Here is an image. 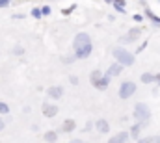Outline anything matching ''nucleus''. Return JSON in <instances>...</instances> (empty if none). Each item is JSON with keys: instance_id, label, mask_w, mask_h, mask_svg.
Here are the masks:
<instances>
[{"instance_id": "nucleus-1", "label": "nucleus", "mask_w": 160, "mask_h": 143, "mask_svg": "<svg viewBox=\"0 0 160 143\" xmlns=\"http://www.w3.org/2000/svg\"><path fill=\"white\" fill-rule=\"evenodd\" d=\"M114 58L119 62V65H132L134 63V58H132V54L128 52V50H125V48H114Z\"/></svg>"}, {"instance_id": "nucleus-2", "label": "nucleus", "mask_w": 160, "mask_h": 143, "mask_svg": "<svg viewBox=\"0 0 160 143\" xmlns=\"http://www.w3.org/2000/svg\"><path fill=\"white\" fill-rule=\"evenodd\" d=\"M89 80H91V84H93L95 87H99V89H106V87H108V84H110V76H104V78H102L99 71L91 72Z\"/></svg>"}, {"instance_id": "nucleus-3", "label": "nucleus", "mask_w": 160, "mask_h": 143, "mask_svg": "<svg viewBox=\"0 0 160 143\" xmlns=\"http://www.w3.org/2000/svg\"><path fill=\"white\" fill-rule=\"evenodd\" d=\"M134 117L138 119V121H149V117H151V111H149V108L145 106L143 102H140V104H136L134 108Z\"/></svg>"}, {"instance_id": "nucleus-4", "label": "nucleus", "mask_w": 160, "mask_h": 143, "mask_svg": "<svg viewBox=\"0 0 160 143\" xmlns=\"http://www.w3.org/2000/svg\"><path fill=\"white\" fill-rule=\"evenodd\" d=\"M134 91H136V84L134 82H123L119 87V97L121 99H128Z\"/></svg>"}, {"instance_id": "nucleus-5", "label": "nucleus", "mask_w": 160, "mask_h": 143, "mask_svg": "<svg viewBox=\"0 0 160 143\" xmlns=\"http://www.w3.org/2000/svg\"><path fill=\"white\" fill-rule=\"evenodd\" d=\"M75 54H77V58H80V60L88 58V56L91 54V43H88V45H84V47L75 48Z\"/></svg>"}, {"instance_id": "nucleus-6", "label": "nucleus", "mask_w": 160, "mask_h": 143, "mask_svg": "<svg viewBox=\"0 0 160 143\" xmlns=\"http://www.w3.org/2000/svg\"><path fill=\"white\" fill-rule=\"evenodd\" d=\"M88 43H91V41H89V36H88L86 32H80L78 36L75 37V43H73V45H75V48H78V47H84V45H88Z\"/></svg>"}, {"instance_id": "nucleus-7", "label": "nucleus", "mask_w": 160, "mask_h": 143, "mask_svg": "<svg viewBox=\"0 0 160 143\" xmlns=\"http://www.w3.org/2000/svg\"><path fill=\"white\" fill-rule=\"evenodd\" d=\"M140 34H142V30H140V28H136V30H130V32H128L125 37H121V43H130V41H134L136 37H140Z\"/></svg>"}, {"instance_id": "nucleus-8", "label": "nucleus", "mask_w": 160, "mask_h": 143, "mask_svg": "<svg viewBox=\"0 0 160 143\" xmlns=\"http://www.w3.org/2000/svg\"><path fill=\"white\" fill-rule=\"evenodd\" d=\"M58 113V108L54 104H43V115L45 117H54Z\"/></svg>"}, {"instance_id": "nucleus-9", "label": "nucleus", "mask_w": 160, "mask_h": 143, "mask_svg": "<svg viewBox=\"0 0 160 143\" xmlns=\"http://www.w3.org/2000/svg\"><path fill=\"white\" fill-rule=\"evenodd\" d=\"M95 126H97V130H99L101 134H106V132H110V125H108L104 119H99V121L95 123Z\"/></svg>"}, {"instance_id": "nucleus-10", "label": "nucleus", "mask_w": 160, "mask_h": 143, "mask_svg": "<svg viewBox=\"0 0 160 143\" xmlns=\"http://www.w3.org/2000/svg\"><path fill=\"white\" fill-rule=\"evenodd\" d=\"M127 140H128V134H127V132H119V134L112 136V138H110V141H108V143H125Z\"/></svg>"}, {"instance_id": "nucleus-11", "label": "nucleus", "mask_w": 160, "mask_h": 143, "mask_svg": "<svg viewBox=\"0 0 160 143\" xmlns=\"http://www.w3.org/2000/svg\"><path fill=\"white\" fill-rule=\"evenodd\" d=\"M62 93H63V89H62L60 86H54V87H50V89H48V95H50V97H54V99H60V97H62Z\"/></svg>"}, {"instance_id": "nucleus-12", "label": "nucleus", "mask_w": 160, "mask_h": 143, "mask_svg": "<svg viewBox=\"0 0 160 143\" xmlns=\"http://www.w3.org/2000/svg\"><path fill=\"white\" fill-rule=\"evenodd\" d=\"M75 126H77V125H75V121H73V119H67V121L63 123V130H65V132H73V130H75Z\"/></svg>"}, {"instance_id": "nucleus-13", "label": "nucleus", "mask_w": 160, "mask_h": 143, "mask_svg": "<svg viewBox=\"0 0 160 143\" xmlns=\"http://www.w3.org/2000/svg\"><path fill=\"white\" fill-rule=\"evenodd\" d=\"M119 72H121V65L119 63H116V65H112V67L108 69V74H106V76H110V74L116 76V74H119Z\"/></svg>"}, {"instance_id": "nucleus-14", "label": "nucleus", "mask_w": 160, "mask_h": 143, "mask_svg": "<svg viewBox=\"0 0 160 143\" xmlns=\"http://www.w3.org/2000/svg\"><path fill=\"white\" fill-rule=\"evenodd\" d=\"M142 126H143L142 123H138V125H134V126H132V130H130V136H134V138H136V136L140 134V130H142Z\"/></svg>"}, {"instance_id": "nucleus-15", "label": "nucleus", "mask_w": 160, "mask_h": 143, "mask_svg": "<svg viewBox=\"0 0 160 143\" xmlns=\"http://www.w3.org/2000/svg\"><path fill=\"white\" fill-rule=\"evenodd\" d=\"M56 138H58V136H56V132H52V130L45 134V140H47V141H50V143H54V141H56Z\"/></svg>"}, {"instance_id": "nucleus-16", "label": "nucleus", "mask_w": 160, "mask_h": 143, "mask_svg": "<svg viewBox=\"0 0 160 143\" xmlns=\"http://www.w3.org/2000/svg\"><path fill=\"white\" fill-rule=\"evenodd\" d=\"M153 80H155V76H153V74H149V72L142 74V82H143V84H149V82H153Z\"/></svg>"}, {"instance_id": "nucleus-17", "label": "nucleus", "mask_w": 160, "mask_h": 143, "mask_svg": "<svg viewBox=\"0 0 160 143\" xmlns=\"http://www.w3.org/2000/svg\"><path fill=\"white\" fill-rule=\"evenodd\" d=\"M145 13H147V17H149V19H151L153 22L160 24V17H157V15H155V13H151V11H145Z\"/></svg>"}, {"instance_id": "nucleus-18", "label": "nucleus", "mask_w": 160, "mask_h": 143, "mask_svg": "<svg viewBox=\"0 0 160 143\" xmlns=\"http://www.w3.org/2000/svg\"><path fill=\"white\" fill-rule=\"evenodd\" d=\"M114 4V7L118 9V11H125V4L123 2H112Z\"/></svg>"}, {"instance_id": "nucleus-19", "label": "nucleus", "mask_w": 160, "mask_h": 143, "mask_svg": "<svg viewBox=\"0 0 160 143\" xmlns=\"http://www.w3.org/2000/svg\"><path fill=\"white\" fill-rule=\"evenodd\" d=\"M32 15H34L36 19H39V17H41V9H38V7H34V9H32Z\"/></svg>"}, {"instance_id": "nucleus-20", "label": "nucleus", "mask_w": 160, "mask_h": 143, "mask_svg": "<svg viewBox=\"0 0 160 143\" xmlns=\"http://www.w3.org/2000/svg\"><path fill=\"white\" fill-rule=\"evenodd\" d=\"M8 111H9L8 104H2V102H0V113H8Z\"/></svg>"}, {"instance_id": "nucleus-21", "label": "nucleus", "mask_w": 160, "mask_h": 143, "mask_svg": "<svg viewBox=\"0 0 160 143\" xmlns=\"http://www.w3.org/2000/svg\"><path fill=\"white\" fill-rule=\"evenodd\" d=\"M41 15H50V7H48V6H45V7L41 9Z\"/></svg>"}, {"instance_id": "nucleus-22", "label": "nucleus", "mask_w": 160, "mask_h": 143, "mask_svg": "<svg viewBox=\"0 0 160 143\" xmlns=\"http://www.w3.org/2000/svg\"><path fill=\"white\" fill-rule=\"evenodd\" d=\"M75 7H77V6H75V4H73V6H71V7H69V9H63V15H69V13H71V11H73V9H75Z\"/></svg>"}, {"instance_id": "nucleus-23", "label": "nucleus", "mask_w": 160, "mask_h": 143, "mask_svg": "<svg viewBox=\"0 0 160 143\" xmlns=\"http://www.w3.org/2000/svg\"><path fill=\"white\" fill-rule=\"evenodd\" d=\"M8 4H9L8 0H0V7H8Z\"/></svg>"}, {"instance_id": "nucleus-24", "label": "nucleus", "mask_w": 160, "mask_h": 143, "mask_svg": "<svg viewBox=\"0 0 160 143\" xmlns=\"http://www.w3.org/2000/svg\"><path fill=\"white\" fill-rule=\"evenodd\" d=\"M138 143H151V138H143V140H140Z\"/></svg>"}, {"instance_id": "nucleus-25", "label": "nucleus", "mask_w": 160, "mask_h": 143, "mask_svg": "<svg viewBox=\"0 0 160 143\" xmlns=\"http://www.w3.org/2000/svg\"><path fill=\"white\" fill-rule=\"evenodd\" d=\"M134 21L136 22H142V15H134Z\"/></svg>"}, {"instance_id": "nucleus-26", "label": "nucleus", "mask_w": 160, "mask_h": 143, "mask_svg": "<svg viewBox=\"0 0 160 143\" xmlns=\"http://www.w3.org/2000/svg\"><path fill=\"white\" fill-rule=\"evenodd\" d=\"M151 141H155V143H160V136H157L155 140H151Z\"/></svg>"}, {"instance_id": "nucleus-27", "label": "nucleus", "mask_w": 160, "mask_h": 143, "mask_svg": "<svg viewBox=\"0 0 160 143\" xmlns=\"http://www.w3.org/2000/svg\"><path fill=\"white\" fill-rule=\"evenodd\" d=\"M155 80H157V82L160 84V74H157V76H155Z\"/></svg>"}, {"instance_id": "nucleus-28", "label": "nucleus", "mask_w": 160, "mask_h": 143, "mask_svg": "<svg viewBox=\"0 0 160 143\" xmlns=\"http://www.w3.org/2000/svg\"><path fill=\"white\" fill-rule=\"evenodd\" d=\"M71 143H82V141H80V140H73Z\"/></svg>"}, {"instance_id": "nucleus-29", "label": "nucleus", "mask_w": 160, "mask_h": 143, "mask_svg": "<svg viewBox=\"0 0 160 143\" xmlns=\"http://www.w3.org/2000/svg\"><path fill=\"white\" fill-rule=\"evenodd\" d=\"M2 128H4V123H2V121H0V130H2Z\"/></svg>"}]
</instances>
